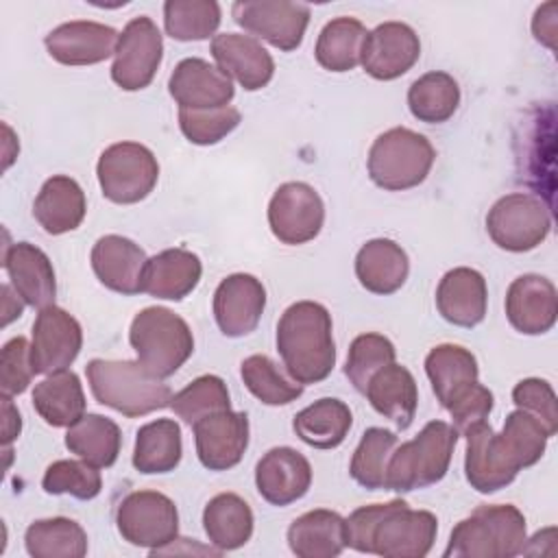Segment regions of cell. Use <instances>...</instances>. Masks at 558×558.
<instances>
[{"instance_id": "obj_1", "label": "cell", "mask_w": 558, "mask_h": 558, "mask_svg": "<svg viewBox=\"0 0 558 558\" xmlns=\"http://www.w3.org/2000/svg\"><path fill=\"white\" fill-rule=\"evenodd\" d=\"M277 351L292 379L318 384L336 366L331 314L316 301L292 303L277 323Z\"/></svg>"}, {"instance_id": "obj_2", "label": "cell", "mask_w": 558, "mask_h": 558, "mask_svg": "<svg viewBox=\"0 0 558 558\" xmlns=\"http://www.w3.org/2000/svg\"><path fill=\"white\" fill-rule=\"evenodd\" d=\"M85 375L94 399L122 416L137 418L170 408V386L150 375L137 360L94 357L87 362Z\"/></svg>"}, {"instance_id": "obj_3", "label": "cell", "mask_w": 558, "mask_h": 558, "mask_svg": "<svg viewBox=\"0 0 558 558\" xmlns=\"http://www.w3.org/2000/svg\"><path fill=\"white\" fill-rule=\"evenodd\" d=\"M527 527L512 504L477 506L449 534L445 558H512L523 551Z\"/></svg>"}, {"instance_id": "obj_4", "label": "cell", "mask_w": 558, "mask_h": 558, "mask_svg": "<svg viewBox=\"0 0 558 558\" xmlns=\"http://www.w3.org/2000/svg\"><path fill=\"white\" fill-rule=\"evenodd\" d=\"M458 432L445 421H429L412 440L397 445L388 462L386 490L412 493L438 484L451 464Z\"/></svg>"}, {"instance_id": "obj_5", "label": "cell", "mask_w": 558, "mask_h": 558, "mask_svg": "<svg viewBox=\"0 0 558 558\" xmlns=\"http://www.w3.org/2000/svg\"><path fill=\"white\" fill-rule=\"evenodd\" d=\"M129 342L137 362L159 379L174 375L194 351L190 325L161 305L144 307L133 316Z\"/></svg>"}, {"instance_id": "obj_6", "label": "cell", "mask_w": 558, "mask_h": 558, "mask_svg": "<svg viewBox=\"0 0 558 558\" xmlns=\"http://www.w3.org/2000/svg\"><path fill=\"white\" fill-rule=\"evenodd\" d=\"M436 159L432 142L405 126H392L375 137L366 168L371 181L388 192H403L421 185Z\"/></svg>"}, {"instance_id": "obj_7", "label": "cell", "mask_w": 558, "mask_h": 558, "mask_svg": "<svg viewBox=\"0 0 558 558\" xmlns=\"http://www.w3.org/2000/svg\"><path fill=\"white\" fill-rule=\"evenodd\" d=\"M96 177L107 201L133 205L155 190L159 163L148 146L140 142H116L100 153Z\"/></svg>"}, {"instance_id": "obj_8", "label": "cell", "mask_w": 558, "mask_h": 558, "mask_svg": "<svg viewBox=\"0 0 558 558\" xmlns=\"http://www.w3.org/2000/svg\"><path fill=\"white\" fill-rule=\"evenodd\" d=\"M490 240L508 253H527L545 242L551 231V214L543 198L512 192L495 201L486 214Z\"/></svg>"}, {"instance_id": "obj_9", "label": "cell", "mask_w": 558, "mask_h": 558, "mask_svg": "<svg viewBox=\"0 0 558 558\" xmlns=\"http://www.w3.org/2000/svg\"><path fill=\"white\" fill-rule=\"evenodd\" d=\"M116 527L135 547L157 551L179 536V510L159 490H133L118 504Z\"/></svg>"}, {"instance_id": "obj_10", "label": "cell", "mask_w": 558, "mask_h": 558, "mask_svg": "<svg viewBox=\"0 0 558 558\" xmlns=\"http://www.w3.org/2000/svg\"><path fill=\"white\" fill-rule=\"evenodd\" d=\"M438 534V519L429 510H412L403 499H392L375 523L368 554L384 558H423L432 551Z\"/></svg>"}, {"instance_id": "obj_11", "label": "cell", "mask_w": 558, "mask_h": 558, "mask_svg": "<svg viewBox=\"0 0 558 558\" xmlns=\"http://www.w3.org/2000/svg\"><path fill=\"white\" fill-rule=\"evenodd\" d=\"M231 17L251 37L292 52L303 44L310 7L292 0H238L231 4Z\"/></svg>"}, {"instance_id": "obj_12", "label": "cell", "mask_w": 558, "mask_h": 558, "mask_svg": "<svg viewBox=\"0 0 558 558\" xmlns=\"http://www.w3.org/2000/svg\"><path fill=\"white\" fill-rule=\"evenodd\" d=\"M163 59V37L148 15L133 17L120 33L111 78L124 92L148 87Z\"/></svg>"}, {"instance_id": "obj_13", "label": "cell", "mask_w": 558, "mask_h": 558, "mask_svg": "<svg viewBox=\"0 0 558 558\" xmlns=\"http://www.w3.org/2000/svg\"><path fill=\"white\" fill-rule=\"evenodd\" d=\"M325 222L320 194L303 181L281 183L268 203V227L272 235L290 246L312 242Z\"/></svg>"}, {"instance_id": "obj_14", "label": "cell", "mask_w": 558, "mask_h": 558, "mask_svg": "<svg viewBox=\"0 0 558 558\" xmlns=\"http://www.w3.org/2000/svg\"><path fill=\"white\" fill-rule=\"evenodd\" d=\"M83 347V329L78 320L59 305L39 310L33 323L31 357L37 375L68 371Z\"/></svg>"}, {"instance_id": "obj_15", "label": "cell", "mask_w": 558, "mask_h": 558, "mask_svg": "<svg viewBox=\"0 0 558 558\" xmlns=\"http://www.w3.org/2000/svg\"><path fill=\"white\" fill-rule=\"evenodd\" d=\"M421 57V39L405 22H384L368 31L360 63L375 81H395L410 72Z\"/></svg>"}, {"instance_id": "obj_16", "label": "cell", "mask_w": 558, "mask_h": 558, "mask_svg": "<svg viewBox=\"0 0 558 558\" xmlns=\"http://www.w3.org/2000/svg\"><path fill=\"white\" fill-rule=\"evenodd\" d=\"M266 307L264 283L248 272H233L225 277L211 301L218 329L227 338H242L255 331Z\"/></svg>"}, {"instance_id": "obj_17", "label": "cell", "mask_w": 558, "mask_h": 558, "mask_svg": "<svg viewBox=\"0 0 558 558\" xmlns=\"http://www.w3.org/2000/svg\"><path fill=\"white\" fill-rule=\"evenodd\" d=\"M196 456L209 471H229L244 458L248 447L246 412L222 410L209 414L194 425Z\"/></svg>"}, {"instance_id": "obj_18", "label": "cell", "mask_w": 558, "mask_h": 558, "mask_svg": "<svg viewBox=\"0 0 558 558\" xmlns=\"http://www.w3.org/2000/svg\"><path fill=\"white\" fill-rule=\"evenodd\" d=\"M464 436V475L471 488L482 495H490L514 482L521 469L510 458L499 434H495L486 421L471 427Z\"/></svg>"}, {"instance_id": "obj_19", "label": "cell", "mask_w": 558, "mask_h": 558, "mask_svg": "<svg viewBox=\"0 0 558 558\" xmlns=\"http://www.w3.org/2000/svg\"><path fill=\"white\" fill-rule=\"evenodd\" d=\"M120 33L92 20H72L52 28L46 37L48 54L63 65H96L107 61L118 46Z\"/></svg>"}, {"instance_id": "obj_20", "label": "cell", "mask_w": 558, "mask_h": 558, "mask_svg": "<svg viewBox=\"0 0 558 558\" xmlns=\"http://www.w3.org/2000/svg\"><path fill=\"white\" fill-rule=\"evenodd\" d=\"M506 318L525 336L547 333L558 318V292L556 286L543 275H521L506 292Z\"/></svg>"}, {"instance_id": "obj_21", "label": "cell", "mask_w": 558, "mask_h": 558, "mask_svg": "<svg viewBox=\"0 0 558 558\" xmlns=\"http://www.w3.org/2000/svg\"><path fill=\"white\" fill-rule=\"evenodd\" d=\"M255 486L272 506H290L312 486L310 460L292 447H272L255 464Z\"/></svg>"}, {"instance_id": "obj_22", "label": "cell", "mask_w": 558, "mask_h": 558, "mask_svg": "<svg viewBox=\"0 0 558 558\" xmlns=\"http://www.w3.org/2000/svg\"><path fill=\"white\" fill-rule=\"evenodd\" d=\"M168 92L179 109H216L229 105L235 96L231 78L201 57H187L174 65Z\"/></svg>"}, {"instance_id": "obj_23", "label": "cell", "mask_w": 558, "mask_h": 558, "mask_svg": "<svg viewBox=\"0 0 558 558\" xmlns=\"http://www.w3.org/2000/svg\"><path fill=\"white\" fill-rule=\"evenodd\" d=\"M92 270L98 281L118 294L133 296L142 292L144 268H146V253L140 244L124 235H102L96 240L89 253Z\"/></svg>"}, {"instance_id": "obj_24", "label": "cell", "mask_w": 558, "mask_h": 558, "mask_svg": "<svg viewBox=\"0 0 558 558\" xmlns=\"http://www.w3.org/2000/svg\"><path fill=\"white\" fill-rule=\"evenodd\" d=\"M209 52L222 74L238 81L246 92H257L272 81L275 61L259 39L242 33H220Z\"/></svg>"}, {"instance_id": "obj_25", "label": "cell", "mask_w": 558, "mask_h": 558, "mask_svg": "<svg viewBox=\"0 0 558 558\" xmlns=\"http://www.w3.org/2000/svg\"><path fill=\"white\" fill-rule=\"evenodd\" d=\"M2 266L9 275L13 290L26 305L44 310L54 305L57 279L50 257L31 242L9 244L2 253Z\"/></svg>"}, {"instance_id": "obj_26", "label": "cell", "mask_w": 558, "mask_h": 558, "mask_svg": "<svg viewBox=\"0 0 558 558\" xmlns=\"http://www.w3.org/2000/svg\"><path fill=\"white\" fill-rule=\"evenodd\" d=\"M438 314L456 327H475L488 310V286L480 270L469 266L451 268L436 288Z\"/></svg>"}, {"instance_id": "obj_27", "label": "cell", "mask_w": 558, "mask_h": 558, "mask_svg": "<svg viewBox=\"0 0 558 558\" xmlns=\"http://www.w3.org/2000/svg\"><path fill=\"white\" fill-rule=\"evenodd\" d=\"M87 214L85 192L68 174H54L44 181L33 203V216L50 235H63L81 227Z\"/></svg>"}, {"instance_id": "obj_28", "label": "cell", "mask_w": 558, "mask_h": 558, "mask_svg": "<svg viewBox=\"0 0 558 558\" xmlns=\"http://www.w3.org/2000/svg\"><path fill=\"white\" fill-rule=\"evenodd\" d=\"M201 275L203 264L196 253L187 248H166L146 262L142 292L155 299L183 301L194 292Z\"/></svg>"}, {"instance_id": "obj_29", "label": "cell", "mask_w": 558, "mask_h": 558, "mask_svg": "<svg viewBox=\"0 0 558 558\" xmlns=\"http://www.w3.org/2000/svg\"><path fill=\"white\" fill-rule=\"evenodd\" d=\"M288 545L299 558H336L347 547V521L327 508L303 512L288 527Z\"/></svg>"}, {"instance_id": "obj_30", "label": "cell", "mask_w": 558, "mask_h": 558, "mask_svg": "<svg viewBox=\"0 0 558 558\" xmlns=\"http://www.w3.org/2000/svg\"><path fill=\"white\" fill-rule=\"evenodd\" d=\"M410 275L408 253L388 238H375L362 244L355 255V277L360 286L373 294L397 292Z\"/></svg>"}, {"instance_id": "obj_31", "label": "cell", "mask_w": 558, "mask_h": 558, "mask_svg": "<svg viewBox=\"0 0 558 558\" xmlns=\"http://www.w3.org/2000/svg\"><path fill=\"white\" fill-rule=\"evenodd\" d=\"M364 395L373 410L392 421L401 432L412 425L418 405V388L414 375L405 366L392 362L377 371Z\"/></svg>"}, {"instance_id": "obj_32", "label": "cell", "mask_w": 558, "mask_h": 558, "mask_svg": "<svg viewBox=\"0 0 558 558\" xmlns=\"http://www.w3.org/2000/svg\"><path fill=\"white\" fill-rule=\"evenodd\" d=\"M253 510L235 493L214 495L203 510V530L218 551L244 547L253 536Z\"/></svg>"}, {"instance_id": "obj_33", "label": "cell", "mask_w": 558, "mask_h": 558, "mask_svg": "<svg viewBox=\"0 0 558 558\" xmlns=\"http://www.w3.org/2000/svg\"><path fill=\"white\" fill-rule=\"evenodd\" d=\"M353 425L349 405L336 397H323L292 418L294 434L314 449H336L344 442Z\"/></svg>"}, {"instance_id": "obj_34", "label": "cell", "mask_w": 558, "mask_h": 558, "mask_svg": "<svg viewBox=\"0 0 558 558\" xmlns=\"http://www.w3.org/2000/svg\"><path fill=\"white\" fill-rule=\"evenodd\" d=\"M33 408L52 427H70L85 416V392L76 373L61 371L41 379L33 390Z\"/></svg>"}, {"instance_id": "obj_35", "label": "cell", "mask_w": 558, "mask_h": 558, "mask_svg": "<svg viewBox=\"0 0 558 558\" xmlns=\"http://www.w3.org/2000/svg\"><path fill=\"white\" fill-rule=\"evenodd\" d=\"M183 456L181 427L174 418H157L142 425L135 434L133 466L144 475L170 473Z\"/></svg>"}, {"instance_id": "obj_36", "label": "cell", "mask_w": 558, "mask_h": 558, "mask_svg": "<svg viewBox=\"0 0 558 558\" xmlns=\"http://www.w3.org/2000/svg\"><path fill=\"white\" fill-rule=\"evenodd\" d=\"M425 373L432 384V390L442 408L462 392L469 384L477 381L480 368L475 355L460 344H436L425 355Z\"/></svg>"}, {"instance_id": "obj_37", "label": "cell", "mask_w": 558, "mask_h": 558, "mask_svg": "<svg viewBox=\"0 0 558 558\" xmlns=\"http://www.w3.org/2000/svg\"><path fill=\"white\" fill-rule=\"evenodd\" d=\"M65 447L81 460L109 469L122 449V434L116 421L102 414H85L65 432Z\"/></svg>"}, {"instance_id": "obj_38", "label": "cell", "mask_w": 558, "mask_h": 558, "mask_svg": "<svg viewBox=\"0 0 558 558\" xmlns=\"http://www.w3.org/2000/svg\"><path fill=\"white\" fill-rule=\"evenodd\" d=\"M24 547L33 558H83L87 534L81 523L68 517L37 519L24 532Z\"/></svg>"}, {"instance_id": "obj_39", "label": "cell", "mask_w": 558, "mask_h": 558, "mask_svg": "<svg viewBox=\"0 0 558 558\" xmlns=\"http://www.w3.org/2000/svg\"><path fill=\"white\" fill-rule=\"evenodd\" d=\"M366 26L349 15L333 17L318 33L314 57L320 68L329 72H349L360 63L362 44L366 39Z\"/></svg>"}, {"instance_id": "obj_40", "label": "cell", "mask_w": 558, "mask_h": 558, "mask_svg": "<svg viewBox=\"0 0 558 558\" xmlns=\"http://www.w3.org/2000/svg\"><path fill=\"white\" fill-rule=\"evenodd\" d=\"M460 105L458 81L440 70L425 72L408 89L410 113L425 124L447 122Z\"/></svg>"}, {"instance_id": "obj_41", "label": "cell", "mask_w": 558, "mask_h": 558, "mask_svg": "<svg viewBox=\"0 0 558 558\" xmlns=\"http://www.w3.org/2000/svg\"><path fill=\"white\" fill-rule=\"evenodd\" d=\"M399 445V436L386 427H368L349 464V473L355 484L366 490H386V473L392 451Z\"/></svg>"}, {"instance_id": "obj_42", "label": "cell", "mask_w": 558, "mask_h": 558, "mask_svg": "<svg viewBox=\"0 0 558 558\" xmlns=\"http://www.w3.org/2000/svg\"><path fill=\"white\" fill-rule=\"evenodd\" d=\"M240 377L246 390L264 405H288L303 395V384L283 373L279 364L264 353L244 357Z\"/></svg>"}, {"instance_id": "obj_43", "label": "cell", "mask_w": 558, "mask_h": 558, "mask_svg": "<svg viewBox=\"0 0 558 558\" xmlns=\"http://www.w3.org/2000/svg\"><path fill=\"white\" fill-rule=\"evenodd\" d=\"M222 11L216 0H168L163 2V28L177 41L214 39Z\"/></svg>"}, {"instance_id": "obj_44", "label": "cell", "mask_w": 558, "mask_h": 558, "mask_svg": "<svg viewBox=\"0 0 558 558\" xmlns=\"http://www.w3.org/2000/svg\"><path fill=\"white\" fill-rule=\"evenodd\" d=\"M170 408L183 423L194 425L196 421L209 414L231 410V399L222 377L201 375L192 379L185 388H181L177 395H172Z\"/></svg>"}, {"instance_id": "obj_45", "label": "cell", "mask_w": 558, "mask_h": 558, "mask_svg": "<svg viewBox=\"0 0 558 558\" xmlns=\"http://www.w3.org/2000/svg\"><path fill=\"white\" fill-rule=\"evenodd\" d=\"M499 438L508 449L510 458L514 460V464L519 469H527L543 458L549 434L545 432V427L536 416L517 408L506 416Z\"/></svg>"}, {"instance_id": "obj_46", "label": "cell", "mask_w": 558, "mask_h": 558, "mask_svg": "<svg viewBox=\"0 0 558 558\" xmlns=\"http://www.w3.org/2000/svg\"><path fill=\"white\" fill-rule=\"evenodd\" d=\"M395 357H397V349L386 336L373 333V331L360 333L349 344L344 375L349 377L353 388L364 395L371 377L384 366L392 364Z\"/></svg>"}, {"instance_id": "obj_47", "label": "cell", "mask_w": 558, "mask_h": 558, "mask_svg": "<svg viewBox=\"0 0 558 558\" xmlns=\"http://www.w3.org/2000/svg\"><path fill=\"white\" fill-rule=\"evenodd\" d=\"M41 488L48 495H70L89 501L100 495L102 477L98 466L85 460H54L41 477Z\"/></svg>"}, {"instance_id": "obj_48", "label": "cell", "mask_w": 558, "mask_h": 558, "mask_svg": "<svg viewBox=\"0 0 558 558\" xmlns=\"http://www.w3.org/2000/svg\"><path fill=\"white\" fill-rule=\"evenodd\" d=\"M242 113L231 107L216 109H179V129L187 142L196 146H211L225 140L240 124Z\"/></svg>"}, {"instance_id": "obj_49", "label": "cell", "mask_w": 558, "mask_h": 558, "mask_svg": "<svg viewBox=\"0 0 558 558\" xmlns=\"http://www.w3.org/2000/svg\"><path fill=\"white\" fill-rule=\"evenodd\" d=\"M512 401L519 410L536 416L549 438L558 432V401L549 381L541 377H525L517 381L512 388Z\"/></svg>"}, {"instance_id": "obj_50", "label": "cell", "mask_w": 558, "mask_h": 558, "mask_svg": "<svg viewBox=\"0 0 558 558\" xmlns=\"http://www.w3.org/2000/svg\"><path fill=\"white\" fill-rule=\"evenodd\" d=\"M35 366L31 357V342L24 336H15L4 342L0 353V390L2 395L15 397L26 392L35 377Z\"/></svg>"}, {"instance_id": "obj_51", "label": "cell", "mask_w": 558, "mask_h": 558, "mask_svg": "<svg viewBox=\"0 0 558 558\" xmlns=\"http://www.w3.org/2000/svg\"><path fill=\"white\" fill-rule=\"evenodd\" d=\"M493 392L480 381H473L462 392H458L445 410L451 414V425L458 432V436H464L471 427L488 418V414L493 412Z\"/></svg>"}, {"instance_id": "obj_52", "label": "cell", "mask_w": 558, "mask_h": 558, "mask_svg": "<svg viewBox=\"0 0 558 558\" xmlns=\"http://www.w3.org/2000/svg\"><path fill=\"white\" fill-rule=\"evenodd\" d=\"M532 33L536 41L556 50V2H545L534 11Z\"/></svg>"}, {"instance_id": "obj_53", "label": "cell", "mask_w": 558, "mask_h": 558, "mask_svg": "<svg viewBox=\"0 0 558 558\" xmlns=\"http://www.w3.org/2000/svg\"><path fill=\"white\" fill-rule=\"evenodd\" d=\"M2 442L4 447H9L22 432V416L17 412V408L13 405L9 395H2Z\"/></svg>"}, {"instance_id": "obj_54", "label": "cell", "mask_w": 558, "mask_h": 558, "mask_svg": "<svg viewBox=\"0 0 558 558\" xmlns=\"http://www.w3.org/2000/svg\"><path fill=\"white\" fill-rule=\"evenodd\" d=\"M0 292H2V301H4V318H2V325L7 327L13 318H20V316H22L26 303H24V299L13 290V286H9V283H2Z\"/></svg>"}]
</instances>
